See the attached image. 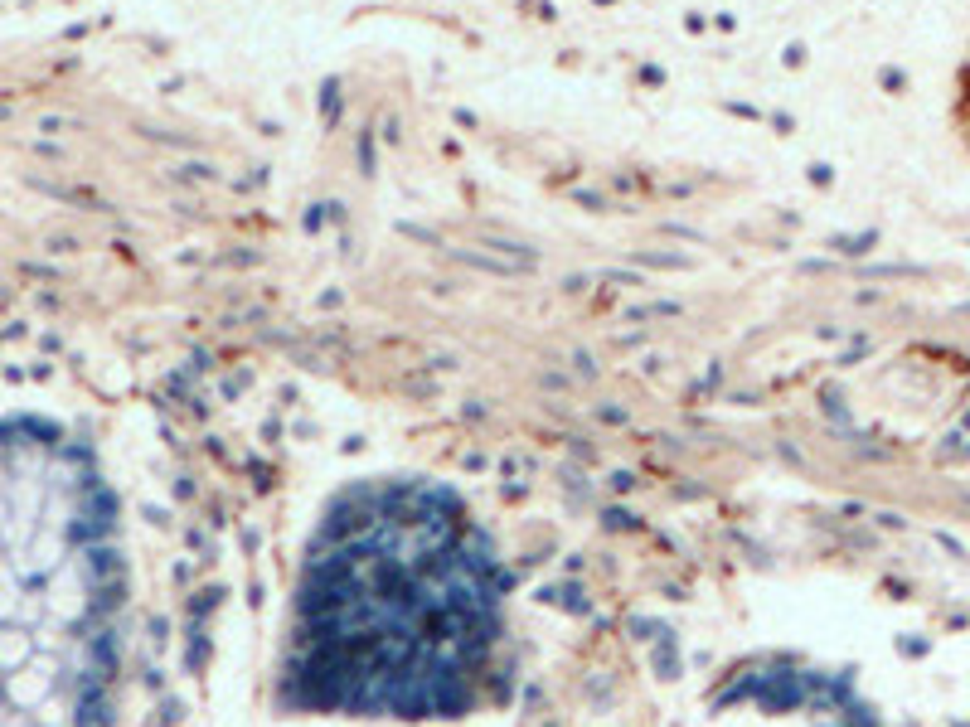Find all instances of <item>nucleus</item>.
<instances>
[{
    "mask_svg": "<svg viewBox=\"0 0 970 727\" xmlns=\"http://www.w3.org/2000/svg\"><path fill=\"white\" fill-rule=\"evenodd\" d=\"M505 635L500 567L437 485L345 490L306 548L282 683L340 718H461L490 693Z\"/></svg>",
    "mask_w": 970,
    "mask_h": 727,
    "instance_id": "obj_1",
    "label": "nucleus"
}]
</instances>
